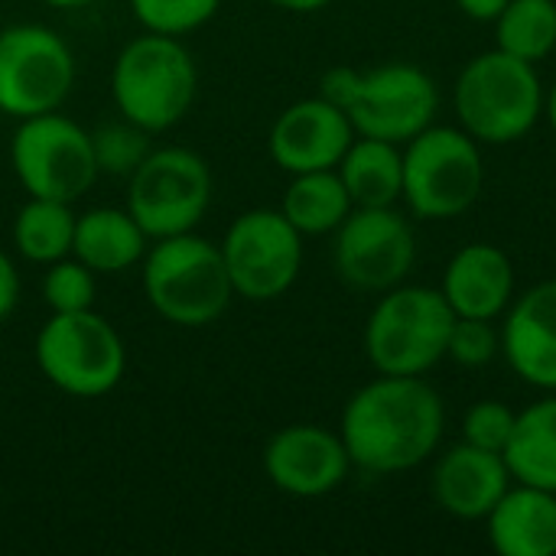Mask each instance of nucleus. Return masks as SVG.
I'll return each mask as SVG.
<instances>
[{
	"instance_id": "3",
	"label": "nucleus",
	"mask_w": 556,
	"mask_h": 556,
	"mask_svg": "<svg viewBox=\"0 0 556 556\" xmlns=\"http://www.w3.org/2000/svg\"><path fill=\"white\" fill-rule=\"evenodd\" d=\"M140 283L150 309L179 329L218 323L235 300L222 248L195 231L150 241Z\"/></svg>"
},
{
	"instance_id": "1",
	"label": "nucleus",
	"mask_w": 556,
	"mask_h": 556,
	"mask_svg": "<svg viewBox=\"0 0 556 556\" xmlns=\"http://www.w3.org/2000/svg\"><path fill=\"white\" fill-rule=\"evenodd\" d=\"M446 430L440 391L424 375H378L358 388L339 420L355 469L394 476L424 466Z\"/></svg>"
},
{
	"instance_id": "22",
	"label": "nucleus",
	"mask_w": 556,
	"mask_h": 556,
	"mask_svg": "<svg viewBox=\"0 0 556 556\" xmlns=\"http://www.w3.org/2000/svg\"><path fill=\"white\" fill-rule=\"evenodd\" d=\"M502 456L515 482L556 492V394H544L531 407L518 410Z\"/></svg>"
},
{
	"instance_id": "4",
	"label": "nucleus",
	"mask_w": 556,
	"mask_h": 556,
	"mask_svg": "<svg viewBox=\"0 0 556 556\" xmlns=\"http://www.w3.org/2000/svg\"><path fill=\"white\" fill-rule=\"evenodd\" d=\"M199 91V68L179 36L143 33L114 59L111 98L124 121L147 134H166L176 127Z\"/></svg>"
},
{
	"instance_id": "9",
	"label": "nucleus",
	"mask_w": 556,
	"mask_h": 556,
	"mask_svg": "<svg viewBox=\"0 0 556 556\" xmlns=\"http://www.w3.org/2000/svg\"><path fill=\"white\" fill-rule=\"evenodd\" d=\"M10 166L26 195L78 202L98 182L91 130L49 111L20 121L10 140Z\"/></svg>"
},
{
	"instance_id": "16",
	"label": "nucleus",
	"mask_w": 556,
	"mask_h": 556,
	"mask_svg": "<svg viewBox=\"0 0 556 556\" xmlns=\"http://www.w3.org/2000/svg\"><path fill=\"white\" fill-rule=\"evenodd\" d=\"M502 355L531 388L556 394V277L541 280L502 316Z\"/></svg>"
},
{
	"instance_id": "30",
	"label": "nucleus",
	"mask_w": 556,
	"mask_h": 556,
	"mask_svg": "<svg viewBox=\"0 0 556 556\" xmlns=\"http://www.w3.org/2000/svg\"><path fill=\"white\" fill-rule=\"evenodd\" d=\"M515 420H518V414L508 404L479 401L463 417V440L479 446V450H489V453H505L511 430H515Z\"/></svg>"
},
{
	"instance_id": "21",
	"label": "nucleus",
	"mask_w": 556,
	"mask_h": 556,
	"mask_svg": "<svg viewBox=\"0 0 556 556\" xmlns=\"http://www.w3.org/2000/svg\"><path fill=\"white\" fill-rule=\"evenodd\" d=\"M339 176L355 208L397 205L404 195V147L378 137H358L339 160Z\"/></svg>"
},
{
	"instance_id": "31",
	"label": "nucleus",
	"mask_w": 556,
	"mask_h": 556,
	"mask_svg": "<svg viewBox=\"0 0 556 556\" xmlns=\"http://www.w3.org/2000/svg\"><path fill=\"white\" fill-rule=\"evenodd\" d=\"M20 293H23L20 270L13 264V257L7 251H0V323H7L13 316V309L20 306Z\"/></svg>"
},
{
	"instance_id": "5",
	"label": "nucleus",
	"mask_w": 556,
	"mask_h": 556,
	"mask_svg": "<svg viewBox=\"0 0 556 556\" xmlns=\"http://www.w3.org/2000/svg\"><path fill=\"white\" fill-rule=\"evenodd\" d=\"M544 94L534 62L495 46L463 65L453 101L469 137L482 147H505L534 130L544 117Z\"/></svg>"
},
{
	"instance_id": "14",
	"label": "nucleus",
	"mask_w": 556,
	"mask_h": 556,
	"mask_svg": "<svg viewBox=\"0 0 556 556\" xmlns=\"http://www.w3.org/2000/svg\"><path fill=\"white\" fill-rule=\"evenodd\" d=\"M261 459L270 485L293 498H323L336 492L352 469L339 430L319 424H290L277 430Z\"/></svg>"
},
{
	"instance_id": "8",
	"label": "nucleus",
	"mask_w": 556,
	"mask_h": 556,
	"mask_svg": "<svg viewBox=\"0 0 556 556\" xmlns=\"http://www.w3.org/2000/svg\"><path fill=\"white\" fill-rule=\"evenodd\" d=\"M485 189L482 143L463 127L430 124L404 143V202L417 218L446 222L469 212Z\"/></svg>"
},
{
	"instance_id": "35",
	"label": "nucleus",
	"mask_w": 556,
	"mask_h": 556,
	"mask_svg": "<svg viewBox=\"0 0 556 556\" xmlns=\"http://www.w3.org/2000/svg\"><path fill=\"white\" fill-rule=\"evenodd\" d=\"M42 3L52 10H81V7H91L94 0H42Z\"/></svg>"
},
{
	"instance_id": "24",
	"label": "nucleus",
	"mask_w": 556,
	"mask_h": 556,
	"mask_svg": "<svg viewBox=\"0 0 556 556\" xmlns=\"http://www.w3.org/2000/svg\"><path fill=\"white\" fill-rule=\"evenodd\" d=\"M75 212L72 202L59 199H39L29 195L13 218V248L23 261L29 264H52L72 254V238H75Z\"/></svg>"
},
{
	"instance_id": "7",
	"label": "nucleus",
	"mask_w": 556,
	"mask_h": 556,
	"mask_svg": "<svg viewBox=\"0 0 556 556\" xmlns=\"http://www.w3.org/2000/svg\"><path fill=\"white\" fill-rule=\"evenodd\" d=\"M36 368L62 394L94 401L111 394L127 375L121 332L94 309L49 313L36 332Z\"/></svg>"
},
{
	"instance_id": "26",
	"label": "nucleus",
	"mask_w": 556,
	"mask_h": 556,
	"mask_svg": "<svg viewBox=\"0 0 556 556\" xmlns=\"http://www.w3.org/2000/svg\"><path fill=\"white\" fill-rule=\"evenodd\" d=\"M150 137L153 134H147L143 127H137V124H130L124 117H121V124H104V127L91 130V147H94L98 173L130 179V173L153 150Z\"/></svg>"
},
{
	"instance_id": "33",
	"label": "nucleus",
	"mask_w": 556,
	"mask_h": 556,
	"mask_svg": "<svg viewBox=\"0 0 556 556\" xmlns=\"http://www.w3.org/2000/svg\"><path fill=\"white\" fill-rule=\"evenodd\" d=\"M280 10H290V13H316V10H326L332 0H267Z\"/></svg>"
},
{
	"instance_id": "18",
	"label": "nucleus",
	"mask_w": 556,
	"mask_h": 556,
	"mask_svg": "<svg viewBox=\"0 0 556 556\" xmlns=\"http://www.w3.org/2000/svg\"><path fill=\"white\" fill-rule=\"evenodd\" d=\"M440 293L459 319L495 323L515 300V264L498 244L472 241L450 257Z\"/></svg>"
},
{
	"instance_id": "12",
	"label": "nucleus",
	"mask_w": 556,
	"mask_h": 556,
	"mask_svg": "<svg viewBox=\"0 0 556 556\" xmlns=\"http://www.w3.org/2000/svg\"><path fill=\"white\" fill-rule=\"evenodd\" d=\"M235 296L251 303L280 300L300 277L303 235L280 208L241 212L218 241Z\"/></svg>"
},
{
	"instance_id": "15",
	"label": "nucleus",
	"mask_w": 556,
	"mask_h": 556,
	"mask_svg": "<svg viewBox=\"0 0 556 556\" xmlns=\"http://www.w3.org/2000/svg\"><path fill=\"white\" fill-rule=\"evenodd\" d=\"M352 140L355 127L349 114L326 101L323 94H316L293 101L277 114L267 137V150L283 173L296 176L313 169H336Z\"/></svg>"
},
{
	"instance_id": "6",
	"label": "nucleus",
	"mask_w": 556,
	"mask_h": 556,
	"mask_svg": "<svg viewBox=\"0 0 556 556\" xmlns=\"http://www.w3.org/2000/svg\"><path fill=\"white\" fill-rule=\"evenodd\" d=\"M456 313L440 287L397 283L365 323V355L378 375H427L446 358Z\"/></svg>"
},
{
	"instance_id": "11",
	"label": "nucleus",
	"mask_w": 556,
	"mask_h": 556,
	"mask_svg": "<svg viewBox=\"0 0 556 556\" xmlns=\"http://www.w3.org/2000/svg\"><path fill=\"white\" fill-rule=\"evenodd\" d=\"M78 62L72 46L42 23L0 29V114L26 121L59 111L72 94Z\"/></svg>"
},
{
	"instance_id": "23",
	"label": "nucleus",
	"mask_w": 556,
	"mask_h": 556,
	"mask_svg": "<svg viewBox=\"0 0 556 556\" xmlns=\"http://www.w3.org/2000/svg\"><path fill=\"white\" fill-rule=\"evenodd\" d=\"M352 208L355 205L339 169H313V173L290 176V186L280 202V212L303 238L332 235L349 218Z\"/></svg>"
},
{
	"instance_id": "27",
	"label": "nucleus",
	"mask_w": 556,
	"mask_h": 556,
	"mask_svg": "<svg viewBox=\"0 0 556 556\" xmlns=\"http://www.w3.org/2000/svg\"><path fill=\"white\" fill-rule=\"evenodd\" d=\"M98 296V274L85 267L78 257H62L46 264L42 274V303L49 313H81L94 309Z\"/></svg>"
},
{
	"instance_id": "10",
	"label": "nucleus",
	"mask_w": 556,
	"mask_h": 556,
	"mask_svg": "<svg viewBox=\"0 0 556 556\" xmlns=\"http://www.w3.org/2000/svg\"><path fill=\"white\" fill-rule=\"evenodd\" d=\"M127 182V212L150 241L195 231L215 189L208 163L186 147H153Z\"/></svg>"
},
{
	"instance_id": "32",
	"label": "nucleus",
	"mask_w": 556,
	"mask_h": 556,
	"mask_svg": "<svg viewBox=\"0 0 556 556\" xmlns=\"http://www.w3.org/2000/svg\"><path fill=\"white\" fill-rule=\"evenodd\" d=\"M456 3H459V10H463L469 20H476V23H495L498 13L508 7V0H456Z\"/></svg>"
},
{
	"instance_id": "13",
	"label": "nucleus",
	"mask_w": 556,
	"mask_h": 556,
	"mask_svg": "<svg viewBox=\"0 0 556 556\" xmlns=\"http://www.w3.org/2000/svg\"><path fill=\"white\" fill-rule=\"evenodd\" d=\"M332 235L336 274L362 293H384L414 270L417 238L397 205L352 208Z\"/></svg>"
},
{
	"instance_id": "28",
	"label": "nucleus",
	"mask_w": 556,
	"mask_h": 556,
	"mask_svg": "<svg viewBox=\"0 0 556 556\" xmlns=\"http://www.w3.org/2000/svg\"><path fill=\"white\" fill-rule=\"evenodd\" d=\"M130 10L147 33L182 39L215 20L222 0H130Z\"/></svg>"
},
{
	"instance_id": "17",
	"label": "nucleus",
	"mask_w": 556,
	"mask_h": 556,
	"mask_svg": "<svg viewBox=\"0 0 556 556\" xmlns=\"http://www.w3.org/2000/svg\"><path fill=\"white\" fill-rule=\"evenodd\" d=\"M511 472L502 453L479 450L472 443H459L446 450L430 476L433 502L459 521H485L495 502L508 492Z\"/></svg>"
},
{
	"instance_id": "2",
	"label": "nucleus",
	"mask_w": 556,
	"mask_h": 556,
	"mask_svg": "<svg viewBox=\"0 0 556 556\" xmlns=\"http://www.w3.org/2000/svg\"><path fill=\"white\" fill-rule=\"evenodd\" d=\"M319 94L342 108L358 137H378L407 143L437 121L440 88L410 62H388L371 72L349 65L329 68L319 81Z\"/></svg>"
},
{
	"instance_id": "34",
	"label": "nucleus",
	"mask_w": 556,
	"mask_h": 556,
	"mask_svg": "<svg viewBox=\"0 0 556 556\" xmlns=\"http://www.w3.org/2000/svg\"><path fill=\"white\" fill-rule=\"evenodd\" d=\"M544 117H547L551 130L556 134V81L547 88V94H544Z\"/></svg>"
},
{
	"instance_id": "25",
	"label": "nucleus",
	"mask_w": 556,
	"mask_h": 556,
	"mask_svg": "<svg viewBox=\"0 0 556 556\" xmlns=\"http://www.w3.org/2000/svg\"><path fill=\"white\" fill-rule=\"evenodd\" d=\"M495 46L534 65L547 59L556 49V0H508L495 20Z\"/></svg>"
},
{
	"instance_id": "29",
	"label": "nucleus",
	"mask_w": 556,
	"mask_h": 556,
	"mask_svg": "<svg viewBox=\"0 0 556 556\" xmlns=\"http://www.w3.org/2000/svg\"><path fill=\"white\" fill-rule=\"evenodd\" d=\"M502 355V332L492 326V319H459L453 323L446 358H453L463 368H485Z\"/></svg>"
},
{
	"instance_id": "20",
	"label": "nucleus",
	"mask_w": 556,
	"mask_h": 556,
	"mask_svg": "<svg viewBox=\"0 0 556 556\" xmlns=\"http://www.w3.org/2000/svg\"><path fill=\"white\" fill-rule=\"evenodd\" d=\"M147 248H150V235L127 212V205L124 208L98 205L75 218L72 257H78L98 277H114L130 270L134 264H143Z\"/></svg>"
},
{
	"instance_id": "19",
	"label": "nucleus",
	"mask_w": 556,
	"mask_h": 556,
	"mask_svg": "<svg viewBox=\"0 0 556 556\" xmlns=\"http://www.w3.org/2000/svg\"><path fill=\"white\" fill-rule=\"evenodd\" d=\"M489 544L502 556H556V492L511 482L485 515Z\"/></svg>"
}]
</instances>
